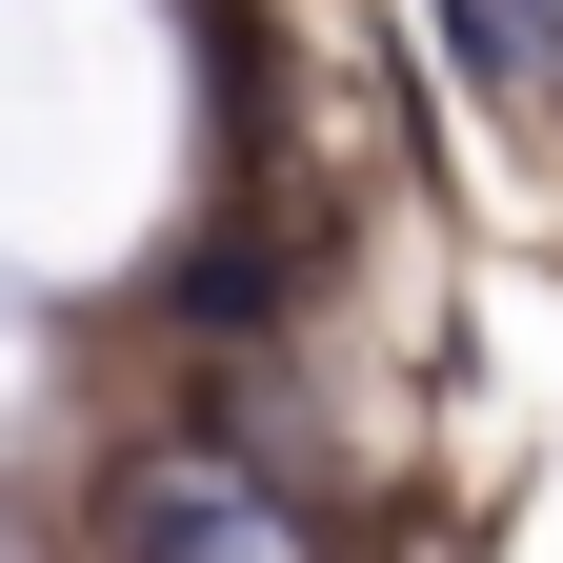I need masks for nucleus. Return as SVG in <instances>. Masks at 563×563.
I'll return each instance as SVG.
<instances>
[{
	"label": "nucleus",
	"mask_w": 563,
	"mask_h": 563,
	"mask_svg": "<svg viewBox=\"0 0 563 563\" xmlns=\"http://www.w3.org/2000/svg\"><path fill=\"white\" fill-rule=\"evenodd\" d=\"M242 543H262V483L222 443H141L101 483V563H242Z\"/></svg>",
	"instance_id": "obj_1"
},
{
	"label": "nucleus",
	"mask_w": 563,
	"mask_h": 563,
	"mask_svg": "<svg viewBox=\"0 0 563 563\" xmlns=\"http://www.w3.org/2000/svg\"><path fill=\"white\" fill-rule=\"evenodd\" d=\"M443 41H463L504 101H563V21H543V0H443Z\"/></svg>",
	"instance_id": "obj_2"
}]
</instances>
